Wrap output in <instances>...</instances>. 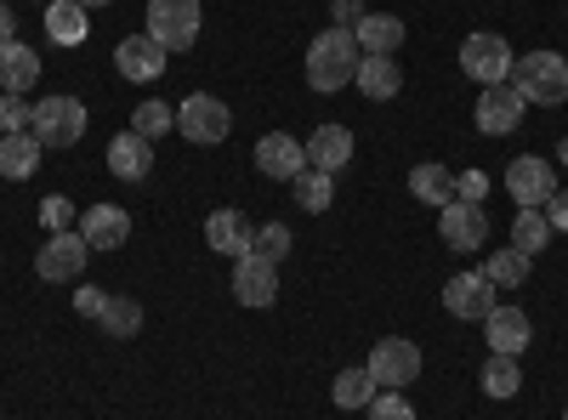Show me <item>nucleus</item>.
<instances>
[{
    "mask_svg": "<svg viewBox=\"0 0 568 420\" xmlns=\"http://www.w3.org/2000/svg\"><path fill=\"white\" fill-rule=\"evenodd\" d=\"M291 188H296V205H302V211H329V199H336V176H324V171L307 165Z\"/></svg>",
    "mask_w": 568,
    "mask_h": 420,
    "instance_id": "obj_29",
    "label": "nucleus"
},
{
    "mask_svg": "<svg viewBox=\"0 0 568 420\" xmlns=\"http://www.w3.org/2000/svg\"><path fill=\"white\" fill-rule=\"evenodd\" d=\"M524 98H517V85L506 80V85H484V98H478V131L484 136H506V131H517L524 125Z\"/></svg>",
    "mask_w": 568,
    "mask_h": 420,
    "instance_id": "obj_13",
    "label": "nucleus"
},
{
    "mask_svg": "<svg viewBox=\"0 0 568 420\" xmlns=\"http://www.w3.org/2000/svg\"><path fill=\"white\" fill-rule=\"evenodd\" d=\"M444 307L455 318H489L500 301H495V285H489L484 267H478V273H455L449 278V285H444Z\"/></svg>",
    "mask_w": 568,
    "mask_h": 420,
    "instance_id": "obj_15",
    "label": "nucleus"
},
{
    "mask_svg": "<svg viewBox=\"0 0 568 420\" xmlns=\"http://www.w3.org/2000/svg\"><path fill=\"white\" fill-rule=\"evenodd\" d=\"M165 45L160 40H149V29L142 34H125L120 45H114V69H120V80H136V85H149V80H160L165 74Z\"/></svg>",
    "mask_w": 568,
    "mask_h": 420,
    "instance_id": "obj_10",
    "label": "nucleus"
},
{
    "mask_svg": "<svg viewBox=\"0 0 568 420\" xmlns=\"http://www.w3.org/2000/svg\"><path fill=\"white\" fill-rule=\"evenodd\" d=\"M176 131L187 136V143H200V148H216V143H227V131H233V109L222 98H211V91H194V98L176 109Z\"/></svg>",
    "mask_w": 568,
    "mask_h": 420,
    "instance_id": "obj_5",
    "label": "nucleus"
},
{
    "mask_svg": "<svg viewBox=\"0 0 568 420\" xmlns=\"http://www.w3.org/2000/svg\"><path fill=\"white\" fill-rule=\"evenodd\" d=\"M233 296H240V307H273V296H278V262H267L262 250L233 256Z\"/></svg>",
    "mask_w": 568,
    "mask_h": 420,
    "instance_id": "obj_8",
    "label": "nucleus"
},
{
    "mask_svg": "<svg viewBox=\"0 0 568 420\" xmlns=\"http://www.w3.org/2000/svg\"><path fill=\"white\" fill-rule=\"evenodd\" d=\"M12 29H18V18H12V7H0V40H18Z\"/></svg>",
    "mask_w": 568,
    "mask_h": 420,
    "instance_id": "obj_42",
    "label": "nucleus"
},
{
    "mask_svg": "<svg viewBox=\"0 0 568 420\" xmlns=\"http://www.w3.org/2000/svg\"><path fill=\"white\" fill-rule=\"evenodd\" d=\"M256 165L262 176H278V182H296L307 171V143H296L291 131H267L256 143Z\"/></svg>",
    "mask_w": 568,
    "mask_h": 420,
    "instance_id": "obj_14",
    "label": "nucleus"
},
{
    "mask_svg": "<svg viewBox=\"0 0 568 420\" xmlns=\"http://www.w3.org/2000/svg\"><path fill=\"white\" fill-rule=\"evenodd\" d=\"M484 392L489 398H517V392H524V376H517V358H489L484 363Z\"/></svg>",
    "mask_w": 568,
    "mask_h": 420,
    "instance_id": "obj_31",
    "label": "nucleus"
},
{
    "mask_svg": "<svg viewBox=\"0 0 568 420\" xmlns=\"http://www.w3.org/2000/svg\"><path fill=\"white\" fill-rule=\"evenodd\" d=\"M45 7H52V0H45Z\"/></svg>",
    "mask_w": 568,
    "mask_h": 420,
    "instance_id": "obj_46",
    "label": "nucleus"
},
{
    "mask_svg": "<svg viewBox=\"0 0 568 420\" xmlns=\"http://www.w3.org/2000/svg\"><path fill=\"white\" fill-rule=\"evenodd\" d=\"M409 194L415 199H426V205H455V171L449 165H415L409 171Z\"/></svg>",
    "mask_w": 568,
    "mask_h": 420,
    "instance_id": "obj_25",
    "label": "nucleus"
},
{
    "mask_svg": "<svg viewBox=\"0 0 568 420\" xmlns=\"http://www.w3.org/2000/svg\"><path fill=\"white\" fill-rule=\"evenodd\" d=\"M45 34L58 45H80L85 40V7L80 0H52V7H45Z\"/></svg>",
    "mask_w": 568,
    "mask_h": 420,
    "instance_id": "obj_26",
    "label": "nucleus"
},
{
    "mask_svg": "<svg viewBox=\"0 0 568 420\" xmlns=\"http://www.w3.org/2000/svg\"><path fill=\"white\" fill-rule=\"evenodd\" d=\"M369 376H375V387H387V392H398V387H409L415 376H420V347L415 341H404V336H387V341H375V352H369Z\"/></svg>",
    "mask_w": 568,
    "mask_h": 420,
    "instance_id": "obj_7",
    "label": "nucleus"
},
{
    "mask_svg": "<svg viewBox=\"0 0 568 420\" xmlns=\"http://www.w3.org/2000/svg\"><path fill=\"white\" fill-rule=\"evenodd\" d=\"M200 23V0H149V40H160L165 52H194Z\"/></svg>",
    "mask_w": 568,
    "mask_h": 420,
    "instance_id": "obj_4",
    "label": "nucleus"
},
{
    "mask_svg": "<svg viewBox=\"0 0 568 420\" xmlns=\"http://www.w3.org/2000/svg\"><path fill=\"white\" fill-rule=\"evenodd\" d=\"M369 420H415V409H409L404 392H375L369 398Z\"/></svg>",
    "mask_w": 568,
    "mask_h": 420,
    "instance_id": "obj_36",
    "label": "nucleus"
},
{
    "mask_svg": "<svg viewBox=\"0 0 568 420\" xmlns=\"http://www.w3.org/2000/svg\"><path fill=\"white\" fill-rule=\"evenodd\" d=\"M358 63H364V52H358L353 29L329 23V29L307 45V85H313V91H342V85H353Z\"/></svg>",
    "mask_w": 568,
    "mask_h": 420,
    "instance_id": "obj_1",
    "label": "nucleus"
},
{
    "mask_svg": "<svg viewBox=\"0 0 568 420\" xmlns=\"http://www.w3.org/2000/svg\"><path fill=\"white\" fill-rule=\"evenodd\" d=\"M438 233H444V245L449 250H478L484 239H489V216H484V205H466V199H455V205H444L438 211Z\"/></svg>",
    "mask_w": 568,
    "mask_h": 420,
    "instance_id": "obj_12",
    "label": "nucleus"
},
{
    "mask_svg": "<svg viewBox=\"0 0 568 420\" xmlns=\"http://www.w3.org/2000/svg\"><path fill=\"white\" fill-rule=\"evenodd\" d=\"M98 324H103L109 336H120V341H125V336H136V330H142V307H136L131 296H109V301H103V313H98Z\"/></svg>",
    "mask_w": 568,
    "mask_h": 420,
    "instance_id": "obj_30",
    "label": "nucleus"
},
{
    "mask_svg": "<svg viewBox=\"0 0 568 420\" xmlns=\"http://www.w3.org/2000/svg\"><path fill=\"white\" fill-rule=\"evenodd\" d=\"M511 45L495 34V29H478V34H466L460 45V74L466 80H478V85H506L511 80Z\"/></svg>",
    "mask_w": 568,
    "mask_h": 420,
    "instance_id": "obj_6",
    "label": "nucleus"
},
{
    "mask_svg": "<svg viewBox=\"0 0 568 420\" xmlns=\"http://www.w3.org/2000/svg\"><path fill=\"white\" fill-rule=\"evenodd\" d=\"M484 336H489V347H495L500 358H517V352L535 341V324H529V313H517V307H495V313L484 318Z\"/></svg>",
    "mask_w": 568,
    "mask_h": 420,
    "instance_id": "obj_19",
    "label": "nucleus"
},
{
    "mask_svg": "<svg viewBox=\"0 0 568 420\" xmlns=\"http://www.w3.org/2000/svg\"><path fill=\"white\" fill-rule=\"evenodd\" d=\"M29 131L40 148H74L85 136V103L80 98H40L29 114Z\"/></svg>",
    "mask_w": 568,
    "mask_h": 420,
    "instance_id": "obj_3",
    "label": "nucleus"
},
{
    "mask_svg": "<svg viewBox=\"0 0 568 420\" xmlns=\"http://www.w3.org/2000/svg\"><path fill=\"white\" fill-rule=\"evenodd\" d=\"M171 125H176V109H165V103H142V109L131 114V131L149 136V143H154V136H165Z\"/></svg>",
    "mask_w": 568,
    "mask_h": 420,
    "instance_id": "obj_33",
    "label": "nucleus"
},
{
    "mask_svg": "<svg viewBox=\"0 0 568 420\" xmlns=\"http://www.w3.org/2000/svg\"><path fill=\"white\" fill-rule=\"evenodd\" d=\"M80 7H109V0H80Z\"/></svg>",
    "mask_w": 568,
    "mask_h": 420,
    "instance_id": "obj_44",
    "label": "nucleus"
},
{
    "mask_svg": "<svg viewBox=\"0 0 568 420\" xmlns=\"http://www.w3.org/2000/svg\"><path fill=\"white\" fill-rule=\"evenodd\" d=\"M511 245L524 250V256H540V250L551 245V222H546V211H517V222H511Z\"/></svg>",
    "mask_w": 568,
    "mask_h": 420,
    "instance_id": "obj_28",
    "label": "nucleus"
},
{
    "mask_svg": "<svg viewBox=\"0 0 568 420\" xmlns=\"http://www.w3.org/2000/svg\"><path fill=\"white\" fill-rule=\"evenodd\" d=\"M347 160H353V131H347V125H318V131L307 136V165H313V171L336 176Z\"/></svg>",
    "mask_w": 568,
    "mask_h": 420,
    "instance_id": "obj_22",
    "label": "nucleus"
},
{
    "mask_svg": "<svg viewBox=\"0 0 568 420\" xmlns=\"http://www.w3.org/2000/svg\"><path fill=\"white\" fill-rule=\"evenodd\" d=\"M251 250H262L267 262L291 256V227H284V222H262V227H256V245H251Z\"/></svg>",
    "mask_w": 568,
    "mask_h": 420,
    "instance_id": "obj_34",
    "label": "nucleus"
},
{
    "mask_svg": "<svg viewBox=\"0 0 568 420\" xmlns=\"http://www.w3.org/2000/svg\"><path fill=\"white\" fill-rule=\"evenodd\" d=\"M353 40H358L364 58H393L398 45H404V18H393V12H364V18L353 23Z\"/></svg>",
    "mask_w": 568,
    "mask_h": 420,
    "instance_id": "obj_20",
    "label": "nucleus"
},
{
    "mask_svg": "<svg viewBox=\"0 0 568 420\" xmlns=\"http://www.w3.org/2000/svg\"><path fill=\"white\" fill-rule=\"evenodd\" d=\"M557 160H562V165H568V136H562V143H557Z\"/></svg>",
    "mask_w": 568,
    "mask_h": 420,
    "instance_id": "obj_43",
    "label": "nucleus"
},
{
    "mask_svg": "<svg viewBox=\"0 0 568 420\" xmlns=\"http://www.w3.org/2000/svg\"><path fill=\"white\" fill-rule=\"evenodd\" d=\"M85 256H91V245L80 239V233H52L34 256V273L45 278V285H69V278L85 273Z\"/></svg>",
    "mask_w": 568,
    "mask_h": 420,
    "instance_id": "obj_9",
    "label": "nucleus"
},
{
    "mask_svg": "<svg viewBox=\"0 0 568 420\" xmlns=\"http://www.w3.org/2000/svg\"><path fill=\"white\" fill-rule=\"evenodd\" d=\"M40 222H45V233H69V222H74V205H69L63 194L40 199Z\"/></svg>",
    "mask_w": 568,
    "mask_h": 420,
    "instance_id": "obj_37",
    "label": "nucleus"
},
{
    "mask_svg": "<svg viewBox=\"0 0 568 420\" xmlns=\"http://www.w3.org/2000/svg\"><path fill=\"white\" fill-rule=\"evenodd\" d=\"M109 171H114L120 182H149V171H154V143H149V136H136V131H120L114 143H109Z\"/></svg>",
    "mask_w": 568,
    "mask_h": 420,
    "instance_id": "obj_21",
    "label": "nucleus"
},
{
    "mask_svg": "<svg viewBox=\"0 0 568 420\" xmlns=\"http://www.w3.org/2000/svg\"><path fill=\"white\" fill-rule=\"evenodd\" d=\"M40 80V52L23 40H0V91H12V98H29Z\"/></svg>",
    "mask_w": 568,
    "mask_h": 420,
    "instance_id": "obj_17",
    "label": "nucleus"
},
{
    "mask_svg": "<svg viewBox=\"0 0 568 420\" xmlns=\"http://www.w3.org/2000/svg\"><path fill=\"white\" fill-rule=\"evenodd\" d=\"M369 398H375V376H369V369H342V376H336V403L342 409H369Z\"/></svg>",
    "mask_w": 568,
    "mask_h": 420,
    "instance_id": "obj_32",
    "label": "nucleus"
},
{
    "mask_svg": "<svg viewBox=\"0 0 568 420\" xmlns=\"http://www.w3.org/2000/svg\"><path fill=\"white\" fill-rule=\"evenodd\" d=\"M540 211H546V222H551V233H568V188H562V194H551V199H546Z\"/></svg>",
    "mask_w": 568,
    "mask_h": 420,
    "instance_id": "obj_39",
    "label": "nucleus"
},
{
    "mask_svg": "<svg viewBox=\"0 0 568 420\" xmlns=\"http://www.w3.org/2000/svg\"><path fill=\"white\" fill-rule=\"evenodd\" d=\"M205 245H211L216 256H245V250L256 245V227H251L245 211H211V222H205Z\"/></svg>",
    "mask_w": 568,
    "mask_h": 420,
    "instance_id": "obj_18",
    "label": "nucleus"
},
{
    "mask_svg": "<svg viewBox=\"0 0 568 420\" xmlns=\"http://www.w3.org/2000/svg\"><path fill=\"white\" fill-rule=\"evenodd\" d=\"M29 103L23 98H12V91H0V136H12V131H29Z\"/></svg>",
    "mask_w": 568,
    "mask_h": 420,
    "instance_id": "obj_35",
    "label": "nucleus"
},
{
    "mask_svg": "<svg viewBox=\"0 0 568 420\" xmlns=\"http://www.w3.org/2000/svg\"><path fill=\"white\" fill-rule=\"evenodd\" d=\"M484 194H489V176H484V171H466V176H455V199H466V205H484Z\"/></svg>",
    "mask_w": 568,
    "mask_h": 420,
    "instance_id": "obj_38",
    "label": "nucleus"
},
{
    "mask_svg": "<svg viewBox=\"0 0 568 420\" xmlns=\"http://www.w3.org/2000/svg\"><path fill=\"white\" fill-rule=\"evenodd\" d=\"M80 239H85L91 250H120V245L131 239L125 205H91V211H80Z\"/></svg>",
    "mask_w": 568,
    "mask_h": 420,
    "instance_id": "obj_16",
    "label": "nucleus"
},
{
    "mask_svg": "<svg viewBox=\"0 0 568 420\" xmlns=\"http://www.w3.org/2000/svg\"><path fill=\"white\" fill-rule=\"evenodd\" d=\"M529 267H535V256H524L517 245H506L500 256H489V262H484V278H489L495 290H500V285H511V290H517V285L529 278Z\"/></svg>",
    "mask_w": 568,
    "mask_h": 420,
    "instance_id": "obj_27",
    "label": "nucleus"
},
{
    "mask_svg": "<svg viewBox=\"0 0 568 420\" xmlns=\"http://www.w3.org/2000/svg\"><path fill=\"white\" fill-rule=\"evenodd\" d=\"M40 143H34V131H12V136H0V176L7 182H23L40 171Z\"/></svg>",
    "mask_w": 568,
    "mask_h": 420,
    "instance_id": "obj_24",
    "label": "nucleus"
},
{
    "mask_svg": "<svg viewBox=\"0 0 568 420\" xmlns=\"http://www.w3.org/2000/svg\"><path fill=\"white\" fill-rule=\"evenodd\" d=\"M358 18H364V7H358V0H336V23H342V29H353Z\"/></svg>",
    "mask_w": 568,
    "mask_h": 420,
    "instance_id": "obj_41",
    "label": "nucleus"
},
{
    "mask_svg": "<svg viewBox=\"0 0 568 420\" xmlns=\"http://www.w3.org/2000/svg\"><path fill=\"white\" fill-rule=\"evenodd\" d=\"M506 194L524 205V211H540V205L557 194V171H551L540 154H524V160L506 171Z\"/></svg>",
    "mask_w": 568,
    "mask_h": 420,
    "instance_id": "obj_11",
    "label": "nucleus"
},
{
    "mask_svg": "<svg viewBox=\"0 0 568 420\" xmlns=\"http://www.w3.org/2000/svg\"><path fill=\"white\" fill-rule=\"evenodd\" d=\"M511 85L524 103H540V109H562L568 98V63L557 52H529L511 63Z\"/></svg>",
    "mask_w": 568,
    "mask_h": 420,
    "instance_id": "obj_2",
    "label": "nucleus"
},
{
    "mask_svg": "<svg viewBox=\"0 0 568 420\" xmlns=\"http://www.w3.org/2000/svg\"><path fill=\"white\" fill-rule=\"evenodd\" d=\"M103 301H109L103 290H80V296H74V313H80V318H98V313H103Z\"/></svg>",
    "mask_w": 568,
    "mask_h": 420,
    "instance_id": "obj_40",
    "label": "nucleus"
},
{
    "mask_svg": "<svg viewBox=\"0 0 568 420\" xmlns=\"http://www.w3.org/2000/svg\"><path fill=\"white\" fill-rule=\"evenodd\" d=\"M562 420H568V409H562Z\"/></svg>",
    "mask_w": 568,
    "mask_h": 420,
    "instance_id": "obj_45",
    "label": "nucleus"
},
{
    "mask_svg": "<svg viewBox=\"0 0 568 420\" xmlns=\"http://www.w3.org/2000/svg\"><path fill=\"white\" fill-rule=\"evenodd\" d=\"M353 85L364 91L369 103H387V98H398V91H404V69L393 58H364L358 74H353Z\"/></svg>",
    "mask_w": 568,
    "mask_h": 420,
    "instance_id": "obj_23",
    "label": "nucleus"
}]
</instances>
